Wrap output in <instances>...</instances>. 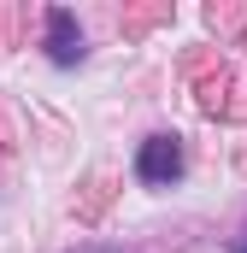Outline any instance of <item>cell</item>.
Returning a JSON list of instances; mask_svg holds the SVG:
<instances>
[{"instance_id":"cell-1","label":"cell","mask_w":247,"mask_h":253,"mask_svg":"<svg viewBox=\"0 0 247 253\" xmlns=\"http://www.w3.org/2000/svg\"><path fill=\"white\" fill-rule=\"evenodd\" d=\"M135 177H141L147 189H171V183L183 177V141H177V135H147L141 153H135Z\"/></svg>"},{"instance_id":"cell-2","label":"cell","mask_w":247,"mask_h":253,"mask_svg":"<svg viewBox=\"0 0 247 253\" xmlns=\"http://www.w3.org/2000/svg\"><path fill=\"white\" fill-rule=\"evenodd\" d=\"M82 53H88V47H82V24H77L65 6H53V12H47V59L53 65H77Z\"/></svg>"},{"instance_id":"cell-3","label":"cell","mask_w":247,"mask_h":253,"mask_svg":"<svg viewBox=\"0 0 247 253\" xmlns=\"http://www.w3.org/2000/svg\"><path fill=\"white\" fill-rule=\"evenodd\" d=\"M82 253H118V248H82Z\"/></svg>"},{"instance_id":"cell-4","label":"cell","mask_w":247,"mask_h":253,"mask_svg":"<svg viewBox=\"0 0 247 253\" xmlns=\"http://www.w3.org/2000/svg\"><path fill=\"white\" fill-rule=\"evenodd\" d=\"M236 253H247V242H242V248H236Z\"/></svg>"}]
</instances>
